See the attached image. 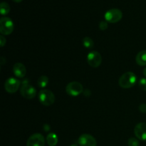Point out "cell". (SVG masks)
<instances>
[{"instance_id": "obj_1", "label": "cell", "mask_w": 146, "mask_h": 146, "mask_svg": "<svg viewBox=\"0 0 146 146\" xmlns=\"http://www.w3.org/2000/svg\"><path fill=\"white\" fill-rule=\"evenodd\" d=\"M137 81V76L133 72L125 73L120 77L118 80V85L123 88H130L134 86Z\"/></svg>"}, {"instance_id": "obj_2", "label": "cell", "mask_w": 146, "mask_h": 146, "mask_svg": "<svg viewBox=\"0 0 146 146\" xmlns=\"http://www.w3.org/2000/svg\"><path fill=\"white\" fill-rule=\"evenodd\" d=\"M38 100L42 105L50 106L55 102V96L52 91L47 89H43L38 93Z\"/></svg>"}, {"instance_id": "obj_3", "label": "cell", "mask_w": 146, "mask_h": 146, "mask_svg": "<svg viewBox=\"0 0 146 146\" xmlns=\"http://www.w3.org/2000/svg\"><path fill=\"white\" fill-rule=\"evenodd\" d=\"M14 25L13 21L7 17H1L0 19V32L1 35H10L14 31Z\"/></svg>"}, {"instance_id": "obj_4", "label": "cell", "mask_w": 146, "mask_h": 146, "mask_svg": "<svg viewBox=\"0 0 146 146\" xmlns=\"http://www.w3.org/2000/svg\"><path fill=\"white\" fill-rule=\"evenodd\" d=\"M20 94L21 96L27 99H32L36 95V90L34 86L30 85L27 81H25L20 88Z\"/></svg>"}, {"instance_id": "obj_5", "label": "cell", "mask_w": 146, "mask_h": 146, "mask_svg": "<svg viewBox=\"0 0 146 146\" xmlns=\"http://www.w3.org/2000/svg\"><path fill=\"white\" fill-rule=\"evenodd\" d=\"M66 91L68 95L73 97H76L84 92V87L81 83L73 81L68 84L66 87Z\"/></svg>"}, {"instance_id": "obj_6", "label": "cell", "mask_w": 146, "mask_h": 146, "mask_svg": "<svg viewBox=\"0 0 146 146\" xmlns=\"http://www.w3.org/2000/svg\"><path fill=\"white\" fill-rule=\"evenodd\" d=\"M104 17L107 22L117 23L122 19L123 13L118 9H111L106 12Z\"/></svg>"}, {"instance_id": "obj_7", "label": "cell", "mask_w": 146, "mask_h": 146, "mask_svg": "<svg viewBox=\"0 0 146 146\" xmlns=\"http://www.w3.org/2000/svg\"><path fill=\"white\" fill-rule=\"evenodd\" d=\"M87 61L89 66L93 68H98L102 63V56L101 54L96 51H93L88 53L87 56Z\"/></svg>"}, {"instance_id": "obj_8", "label": "cell", "mask_w": 146, "mask_h": 146, "mask_svg": "<svg viewBox=\"0 0 146 146\" xmlns=\"http://www.w3.org/2000/svg\"><path fill=\"white\" fill-rule=\"evenodd\" d=\"M21 82L15 78H9L4 83V89L9 94H14L19 88Z\"/></svg>"}, {"instance_id": "obj_9", "label": "cell", "mask_w": 146, "mask_h": 146, "mask_svg": "<svg viewBox=\"0 0 146 146\" xmlns=\"http://www.w3.org/2000/svg\"><path fill=\"white\" fill-rule=\"evenodd\" d=\"M27 146H45V138L42 134L34 133L29 138Z\"/></svg>"}, {"instance_id": "obj_10", "label": "cell", "mask_w": 146, "mask_h": 146, "mask_svg": "<svg viewBox=\"0 0 146 146\" xmlns=\"http://www.w3.org/2000/svg\"><path fill=\"white\" fill-rule=\"evenodd\" d=\"M78 143L80 146H96L97 142L94 136L89 134H82L78 138Z\"/></svg>"}, {"instance_id": "obj_11", "label": "cell", "mask_w": 146, "mask_h": 146, "mask_svg": "<svg viewBox=\"0 0 146 146\" xmlns=\"http://www.w3.org/2000/svg\"><path fill=\"white\" fill-rule=\"evenodd\" d=\"M134 133L137 138L141 141H146V123H140L135 125Z\"/></svg>"}, {"instance_id": "obj_12", "label": "cell", "mask_w": 146, "mask_h": 146, "mask_svg": "<svg viewBox=\"0 0 146 146\" xmlns=\"http://www.w3.org/2000/svg\"><path fill=\"white\" fill-rule=\"evenodd\" d=\"M13 73L16 77L22 78L27 74V68L24 64L20 62H17L13 66Z\"/></svg>"}, {"instance_id": "obj_13", "label": "cell", "mask_w": 146, "mask_h": 146, "mask_svg": "<svg viewBox=\"0 0 146 146\" xmlns=\"http://www.w3.org/2000/svg\"><path fill=\"white\" fill-rule=\"evenodd\" d=\"M135 62L141 66H146V50L141 51L135 57Z\"/></svg>"}, {"instance_id": "obj_14", "label": "cell", "mask_w": 146, "mask_h": 146, "mask_svg": "<svg viewBox=\"0 0 146 146\" xmlns=\"http://www.w3.org/2000/svg\"><path fill=\"white\" fill-rule=\"evenodd\" d=\"M47 144L49 146H56L58 143V136L54 133H50L47 135L46 138Z\"/></svg>"}, {"instance_id": "obj_15", "label": "cell", "mask_w": 146, "mask_h": 146, "mask_svg": "<svg viewBox=\"0 0 146 146\" xmlns=\"http://www.w3.org/2000/svg\"><path fill=\"white\" fill-rule=\"evenodd\" d=\"M48 84V78L46 76H41L38 78L37 84H38V87H40V88H45V87L47 86Z\"/></svg>"}, {"instance_id": "obj_16", "label": "cell", "mask_w": 146, "mask_h": 146, "mask_svg": "<svg viewBox=\"0 0 146 146\" xmlns=\"http://www.w3.org/2000/svg\"><path fill=\"white\" fill-rule=\"evenodd\" d=\"M10 11V6L9 5L8 3L5 1H2L0 4V12L2 16L7 15Z\"/></svg>"}, {"instance_id": "obj_17", "label": "cell", "mask_w": 146, "mask_h": 146, "mask_svg": "<svg viewBox=\"0 0 146 146\" xmlns=\"http://www.w3.org/2000/svg\"><path fill=\"white\" fill-rule=\"evenodd\" d=\"M83 45L85 48H93L94 45V42L93 41V39L90 37H84L83 38Z\"/></svg>"}, {"instance_id": "obj_18", "label": "cell", "mask_w": 146, "mask_h": 146, "mask_svg": "<svg viewBox=\"0 0 146 146\" xmlns=\"http://www.w3.org/2000/svg\"><path fill=\"white\" fill-rule=\"evenodd\" d=\"M138 86L142 91H146V78H142L139 80Z\"/></svg>"}, {"instance_id": "obj_19", "label": "cell", "mask_w": 146, "mask_h": 146, "mask_svg": "<svg viewBox=\"0 0 146 146\" xmlns=\"http://www.w3.org/2000/svg\"><path fill=\"white\" fill-rule=\"evenodd\" d=\"M128 146H138L139 142L135 138H130L128 141Z\"/></svg>"}, {"instance_id": "obj_20", "label": "cell", "mask_w": 146, "mask_h": 146, "mask_svg": "<svg viewBox=\"0 0 146 146\" xmlns=\"http://www.w3.org/2000/svg\"><path fill=\"white\" fill-rule=\"evenodd\" d=\"M108 24L106 21H102L99 23V28L101 31H105L108 29Z\"/></svg>"}, {"instance_id": "obj_21", "label": "cell", "mask_w": 146, "mask_h": 146, "mask_svg": "<svg viewBox=\"0 0 146 146\" xmlns=\"http://www.w3.org/2000/svg\"><path fill=\"white\" fill-rule=\"evenodd\" d=\"M139 111L143 113H146V104H142L140 105L139 106Z\"/></svg>"}, {"instance_id": "obj_22", "label": "cell", "mask_w": 146, "mask_h": 146, "mask_svg": "<svg viewBox=\"0 0 146 146\" xmlns=\"http://www.w3.org/2000/svg\"><path fill=\"white\" fill-rule=\"evenodd\" d=\"M0 41H1V47L4 46V45H5L6 44V39L3 36V35H1V36H0Z\"/></svg>"}, {"instance_id": "obj_23", "label": "cell", "mask_w": 146, "mask_h": 146, "mask_svg": "<svg viewBox=\"0 0 146 146\" xmlns=\"http://www.w3.org/2000/svg\"><path fill=\"white\" fill-rule=\"evenodd\" d=\"M49 129H50V127L48 126V124H45V125H44V131H49Z\"/></svg>"}, {"instance_id": "obj_24", "label": "cell", "mask_w": 146, "mask_h": 146, "mask_svg": "<svg viewBox=\"0 0 146 146\" xmlns=\"http://www.w3.org/2000/svg\"><path fill=\"white\" fill-rule=\"evenodd\" d=\"M12 1H14V2H17V3H19V2H21V1H22V0H12Z\"/></svg>"}, {"instance_id": "obj_25", "label": "cell", "mask_w": 146, "mask_h": 146, "mask_svg": "<svg viewBox=\"0 0 146 146\" xmlns=\"http://www.w3.org/2000/svg\"><path fill=\"white\" fill-rule=\"evenodd\" d=\"M143 74H144V76L146 77V67L143 69Z\"/></svg>"}, {"instance_id": "obj_26", "label": "cell", "mask_w": 146, "mask_h": 146, "mask_svg": "<svg viewBox=\"0 0 146 146\" xmlns=\"http://www.w3.org/2000/svg\"><path fill=\"white\" fill-rule=\"evenodd\" d=\"M70 146H78V145H77V144H72V145H70Z\"/></svg>"}]
</instances>
